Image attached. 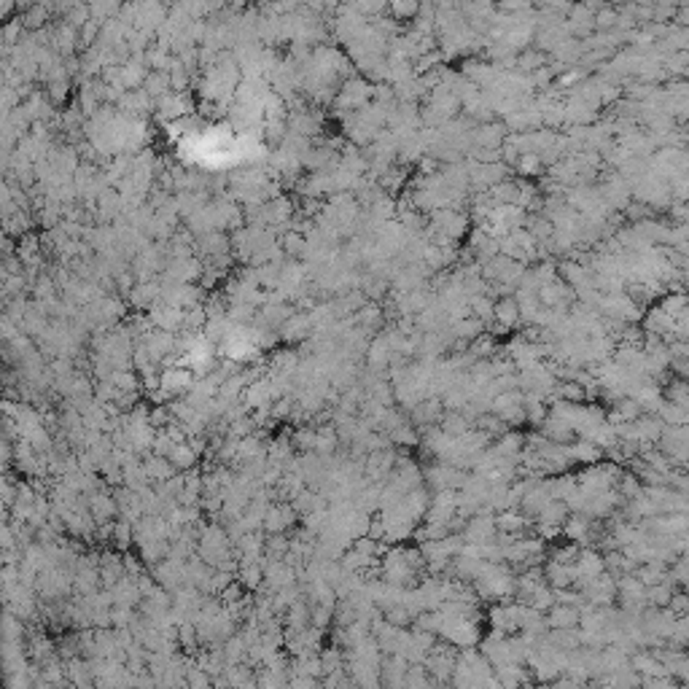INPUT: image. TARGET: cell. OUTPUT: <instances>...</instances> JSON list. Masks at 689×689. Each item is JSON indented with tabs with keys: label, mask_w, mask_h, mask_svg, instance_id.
<instances>
[{
	"label": "cell",
	"mask_w": 689,
	"mask_h": 689,
	"mask_svg": "<svg viewBox=\"0 0 689 689\" xmlns=\"http://www.w3.org/2000/svg\"><path fill=\"white\" fill-rule=\"evenodd\" d=\"M344 668V660H342V652L340 649H329L323 657H320V673H334V670H342Z\"/></svg>",
	"instance_id": "19"
},
{
	"label": "cell",
	"mask_w": 689,
	"mask_h": 689,
	"mask_svg": "<svg viewBox=\"0 0 689 689\" xmlns=\"http://www.w3.org/2000/svg\"><path fill=\"white\" fill-rule=\"evenodd\" d=\"M493 304L495 302L490 296H474V299H468V315L488 326V323H493Z\"/></svg>",
	"instance_id": "15"
},
{
	"label": "cell",
	"mask_w": 689,
	"mask_h": 689,
	"mask_svg": "<svg viewBox=\"0 0 689 689\" xmlns=\"http://www.w3.org/2000/svg\"><path fill=\"white\" fill-rule=\"evenodd\" d=\"M288 522H291V517H288V512H272L270 520H267L270 531H280V528H286Z\"/></svg>",
	"instance_id": "25"
},
{
	"label": "cell",
	"mask_w": 689,
	"mask_h": 689,
	"mask_svg": "<svg viewBox=\"0 0 689 689\" xmlns=\"http://www.w3.org/2000/svg\"><path fill=\"white\" fill-rule=\"evenodd\" d=\"M668 401L676 404V407H687V385H684V380L676 377V380L668 385Z\"/></svg>",
	"instance_id": "21"
},
{
	"label": "cell",
	"mask_w": 689,
	"mask_h": 689,
	"mask_svg": "<svg viewBox=\"0 0 689 689\" xmlns=\"http://www.w3.org/2000/svg\"><path fill=\"white\" fill-rule=\"evenodd\" d=\"M563 533H566V539H571L576 546L582 544V549H585V546H592V539H595V533H592V520L587 515H582V512L566 517Z\"/></svg>",
	"instance_id": "4"
},
{
	"label": "cell",
	"mask_w": 689,
	"mask_h": 689,
	"mask_svg": "<svg viewBox=\"0 0 689 689\" xmlns=\"http://www.w3.org/2000/svg\"><path fill=\"white\" fill-rule=\"evenodd\" d=\"M493 323L504 326V329H515L520 326V310H517L515 296H504L493 304Z\"/></svg>",
	"instance_id": "7"
},
{
	"label": "cell",
	"mask_w": 689,
	"mask_h": 689,
	"mask_svg": "<svg viewBox=\"0 0 689 689\" xmlns=\"http://www.w3.org/2000/svg\"><path fill=\"white\" fill-rule=\"evenodd\" d=\"M331 616H334V609H331V606H315V612H313L315 627H326V625L331 622Z\"/></svg>",
	"instance_id": "22"
},
{
	"label": "cell",
	"mask_w": 689,
	"mask_h": 689,
	"mask_svg": "<svg viewBox=\"0 0 689 689\" xmlns=\"http://www.w3.org/2000/svg\"><path fill=\"white\" fill-rule=\"evenodd\" d=\"M525 606H531L533 612L544 614V612H549V609L555 606V595H552V590H549L546 585H539L536 590L525 598Z\"/></svg>",
	"instance_id": "14"
},
{
	"label": "cell",
	"mask_w": 689,
	"mask_h": 689,
	"mask_svg": "<svg viewBox=\"0 0 689 689\" xmlns=\"http://www.w3.org/2000/svg\"><path fill=\"white\" fill-rule=\"evenodd\" d=\"M657 418L663 420V425H687V407L663 401V407L657 410Z\"/></svg>",
	"instance_id": "18"
},
{
	"label": "cell",
	"mask_w": 689,
	"mask_h": 689,
	"mask_svg": "<svg viewBox=\"0 0 689 689\" xmlns=\"http://www.w3.org/2000/svg\"><path fill=\"white\" fill-rule=\"evenodd\" d=\"M385 437H388L391 447H415V444L420 442L418 431H415L410 423L398 425V428H394V431H391V434H385Z\"/></svg>",
	"instance_id": "16"
},
{
	"label": "cell",
	"mask_w": 689,
	"mask_h": 689,
	"mask_svg": "<svg viewBox=\"0 0 689 689\" xmlns=\"http://www.w3.org/2000/svg\"><path fill=\"white\" fill-rule=\"evenodd\" d=\"M283 243H286V250H288V253H294V256L296 253H302V250L307 248V243L302 240V235H296V232L286 235V240H283Z\"/></svg>",
	"instance_id": "23"
},
{
	"label": "cell",
	"mask_w": 689,
	"mask_h": 689,
	"mask_svg": "<svg viewBox=\"0 0 689 689\" xmlns=\"http://www.w3.org/2000/svg\"><path fill=\"white\" fill-rule=\"evenodd\" d=\"M463 544H488L495 536V517L488 512H477L474 517H468L463 531Z\"/></svg>",
	"instance_id": "1"
},
{
	"label": "cell",
	"mask_w": 689,
	"mask_h": 689,
	"mask_svg": "<svg viewBox=\"0 0 689 689\" xmlns=\"http://www.w3.org/2000/svg\"><path fill=\"white\" fill-rule=\"evenodd\" d=\"M544 619H546V627L552 630H571V627H579V609L555 603Z\"/></svg>",
	"instance_id": "5"
},
{
	"label": "cell",
	"mask_w": 689,
	"mask_h": 689,
	"mask_svg": "<svg viewBox=\"0 0 689 689\" xmlns=\"http://www.w3.org/2000/svg\"><path fill=\"white\" fill-rule=\"evenodd\" d=\"M485 331V323L477 318H463L458 320V323H450V334H452V340H458V342H471V340H477L479 334Z\"/></svg>",
	"instance_id": "9"
},
{
	"label": "cell",
	"mask_w": 689,
	"mask_h": 689,
	"mask_svg": "<svg viewBox=\"0 0 689 689\" xmlns=\"http://www.w3.org/2000/svg\"><path fill=\"white\" fill-rule=\"evenodd\" d=\"M546 54H542V51H536V49H525V51H520L517 54V59H515V68H517V73H522V75H531V73H536L539 68H544L546 65Z\"/></svg>",
	"instance_id": "11"
},
{
	"label": "cell",
	"mask_w": 689,
	"mask_h": 689,
	"mask_svg": "<svg viewBox=\"0 0 689 689\" xmlns=\"http://www.w3.org/2000/svg\"><path fill=\"white\" fill-rule=\"evenodd\" d=\"M552 689H585V684H579V681H573V679L563 676V679H555V687Z\"/></svg>",
	"instance_id": "26"
},
{
	"label": "cell",
	"mask_w": 689,
	"mask_h": 689,
	"mask_svg": "<svg viewBox=\"0 0 689 689\" xmlns=\"http://www.w3.org/2000/svg\"><path fill=\"white\" fill-rule=\"evenodd\" d=\"M542 437L546 439V442H552V444H563V447H568V444L573 442V428L568 425L566 420H560V418H549L546 415V420L542 423Z\"/></svg>",
	"instance_id": "6"
},
{
	"label": "cell",
	"mask_w": 689,
	"mask_h": 689,
	"mask_svg": "<svg viewBox=\"0 0 689 689\" xmlns=\"http://www.w3.org/2000/svg\"><path fill=\"white\" fill-rule=\"evenodd\" d=\"M568 458H571V463L573 461H579V463H587V466H595V463H600V458H603V452L590 442H576V444H568Z\"/></svg>",
	"instance_id": "10"
},
{
	"label": "cell",
	"mask_w": 689,
	"mask_h": 689,
	"mask_svg": "<svg viewBox=\"0 0 689 689\" xmlns=\"http://www.w3.org/2000/svg\"><path fill=\"white\" fill-rule=\"evenodd\" d=\"M439 423H442V425H439V428H442V434H447V437H452V439L463 437V434H466L468 428H471V425H468V420L463 418L461 412H444Z\"/></svg>",
	"instance_id": "13"
},
{
	"label": "cell",
	"mask_w": 689,
	"mask_h": 689,
	"mask_svg": "<svg viewBox=\"0 0 689 689\" xmlns=\"http://www.w3.org/2000/svg\"><path fill=\"white\" fill-rule=\"evenodd\" d=\"M506 135H509V132H506V127H504V124H498V122L479 124V127H474V129H471V146L498 151V148L504 146Z\"/></svg>",
	"instance_id": "2"
},
{
	"label": "cell",
	"mask_w": 689,
	"mask_h": 689,
	"mask_svg": "<svg viewBox=\"0 0 689 689\" xmlns=\"http://www.w3.org/2000/svg\"><path fill=\"white\" fill-rule=\"evenodd\" d=\"M337 431L331 428V425H326V428H320L318 434H315V450L320 452V458H329V455H334L337 452Z\"/></svg>",
	"instance_id": "17"
},
{
	"label": "cell",
	"mask_w": 689,
	"mask_h": 689,
	"mask_svg": "<svg viewBox=\"0 0 689 689\" xmlns=\"http://www.w3.org/2000/svg\"><path fill=\"white\" fill-rule=\"evenodd\" d=\"M493 676L501 684V689H520L522 681H525V670H522V665L517 663H504L498 668H493Z\"/></svg>",
	"instance_id": "8"
},
{
	"label": "cell",
	"mask_w": 689,
	"mask_h": 689,
	"mask_svg": "<svg viewBox=\"0 0 689 689\" xmlns=\"http://www.w3.org/2000/svg\"><path fill=\"white\" fill-rule=\"evenodd\" d=\"M665 425L657 415H641L639 420H633V439L641 447H654L663 437Z\"/></svg>",
	"instance_id": "3"
},
{
	"label": "cell",
	"mask_w": 689,
	"mask_h": 689,
	"mask_svg": "<svg viewBox=\"0 0 689 689\" xmlns=\"http://www.w3.org/2000/svg\"><path fill=\"white\" fill-rule=\"evenodd\" d=\"M296 447H302V450H315V431H299L294 437Z\"/></svg>",
	"instance_id": "24"
},
{
	"label": "cell",
	"mask_w": 689,
	"mask_h": 689,
	"mask_svg": "<svg viewBox=\"0 0 689 689\" xmlns=\"http://www.w3.org/2000/svg\"><path fill=\"white\" fill-rule=\"evenodd\" d=\"M515 170L533 178V175H539V172H542V162H539V156H536V154H522V156L517 159Z\"/></svg>",
	"instance_id": "20"
},
{
	"label": "cell",
	"mask_w": 689,
	"mask_h": 689,
	"mask_svg": "<svg viewBox=\"0 0 689 689\" xmlns=\"http://www.w3.org/2000/svg\"><path fill=\"white\" fill-rule=\"evenodd\" d=\"M525 528H528V517L517 515V512H501V515L495 517V531H498V533L522 536Z\"/></svg>",
	"instance_id": "12"
}]
</instances>
